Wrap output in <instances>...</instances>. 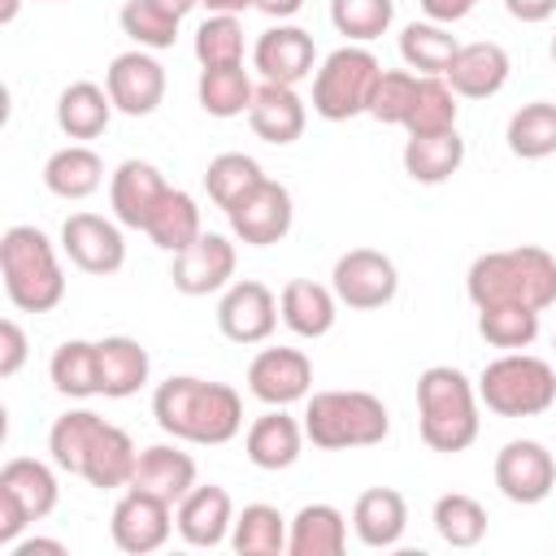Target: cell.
Returning <instances> with one entry per match:
<instances>
[{
  "label": "cell",
  "instance_id": "1",
  "mask_svg": "<svg viewBox=\"0 0 556 556\" xmlns=\"http://www.w3.org/2000/svg\"><path fill=\"white\" fill-rule=\"evenodd\" d=\"M152 417L178 443L222 447L243 430V400L230 382L174 374L152 391Z\"/></svg>",
  "mask_w": 556,
  "mask_h": 556
},
{
  "label": "cell",
  "instance_id": "2",
  "mask_svg": "<svg viewBox=\"0 0 556 556\" xmlns=\"http://www.w3.org/2000/svg\"><path fill=\"white\" fill-rule=\"evenodd\" d=\"M465 295L473 300V308L526 304L543 313L556 304V256L534 243L482 252L465 274Z\"/></svg>",
  "mask_w": 556,
  "mask_h": 556
},
{
  "label": "cell",
  "instance_id": "3",
  "mask_svg": "<svg viewBox=\"0 0 556 556\" xmlns=\"http://www.w3.org/2000/svg\"><path fill=\"white\" fill-rule=\"evenodd\" d=\"M478 387L456 365H430L417 374V426L430 452H465L478 439Z\"/></svg>",
  "mask_w": 556,
  "mask_h": 556
},
{
  "label": "cell",
  "instance_id": "4",
  "mask_svg": "<svg viewBox=\"0 0 556 556\" xmlns=\"http://www.w3.org/2000/svg\"><path fill=\"white\" fill-rule=\"evenodd\" d=\"M0 278L17 313H52L65 300V269L56 243L39 226H9L0 235Z\"/></svg>",
  "mask_w": 556,
  "mask_h": 556
},
{
  "label": "cell",
  "instance_id": "5",
  "mask_svg": "<svg viewBox=\"0 0 556 556\" xmlns=\"http://www.w3.org/2000/svg\"><path fill=\"white\" fill-rule=\"evenodd\" d=\"M304 434L321 452L374 447L391 434V413L374 391H313L304 404Z\"/></svg>",
  "mask_w": 556,
  "mask_h": 556
},
{
  "label": "cell",
  "instance_id": "6",
  "mask_svg": "<svg viewBox=\"0 0 556 556\" xmlns=\"http://www.w3.org/2000/svg\"><path fill=\"white\" fill-rule=\"evenodd\" d=\"M478 400L495 417H539L556 404V369L530 352H504L478 374Z\"/></svg>",
  "mask_w": 556,
  "mask_h": 556
},
{
  "label": "cell",
  "instance_id": "7",
  "mask_svg": "<svg viewBox=\"0 0 556 556\" xmlns=\"http://www.w3.org/2000/svg\"><path fill=\"white\" fill-rule=\"evenodd\" d=\"M378 74H382V65L369 48H361V43L334 48L313 74V113L326 122H348V117L369 113Z\"/></svg>",
  "mask_w": 556,
  "mask_h": 556
},
{
  "label": "cell",
  "instance_id": "8",
  "mask_svg": "<svg viewBox=\"0 0 556 556\" xmlns=\"http://www.w3.org/2000/svg\"><path fill=\"white\" fill-rule=\"evenodd\" d=\"M56 473L35 456H13L0 469V547H13L30 521H43L56 508Z\"/></svg>",
  "mask_w": 556,
  "mask_h": 556
},
{
  "label": "cell",
  "instance_id": "9",
  "mask_svg": "<svg viewBox=\"0 0 556 556\" xmlns=\"http://www.w3.org/2000/svg\"><path fill=\"white\" fill-rule=\"evenodd\" d=\"M330 287L339 295V304L356 308V313H369V308H382L395 300L400 291V269L387 252L378 248H352L334 261L330 269Z\"/></svg>",
  "mask_w": 556,
  "mask_h": 556
},
{
  "label": "cell",
  "instance_id": "10",
  "mask_svg": "<svg viewBox=\"0 0 556 556\" xmlns=\"http://www.w3.org/2000/svg\"><path fill=\"white\" fill-rule=\"evenodd\" d=\"M226 222L235 230V239H243L248 248H274L287 239L291 222H295V204H291V191L274 178H261L248 195H239L230 208H226Z\"/></svg>",
  "mask_w": 556,
  "mask_h": 556
},
{
  "label": "cell",
  "instance_id": "11",
  "mask_svg": "<svg viewBox=\"0 0 556 556\" xmlns=\"http://www.w3.org/2000/svg\"><path fill=\"white\" fill-rule=\"evenodd\" d=\"M174 530H178L174 526V504H165V500H156L139 486H126L122 500L113 504V517H109V534L126 556L161 552Z\"/></svg>",
  "mask_w": 556,
  "mask_h": 556
},
{
  "label": "cell",
  "instance_id": "12",
  "mask_svg": "<svg viewBox=\"0 0 556 556\" xmlns=\"http://www.w3.org/2000/svg\"><path fill=\"white\" fill-rule=\"evenodd\" d=\"M495 486L513 504H543L556 486V456L539 439H508L495 452Z\"/></svg>",
  "mask_w": 556,
  "mask_h": 556
},
{
  "label": "cell",
  "instance_id": "13",
  "mask_svg": "<svg viewBox=\"0 0 556 556\" xmlns=\"http://www.w3.org/2000/svg\"><path fill=\"white\" fill-rule=\"evenodd\" d=\"M104 91L113 96V109L126 117H148L165 100V65L148 48H130L109 61Z\"/></svg>",
  "mask_w": 556,
  "mask_h": 556
},
{
  "label": "cell",
  "instance_id": "14",
  "mask_svg": "<svg viewBox=\"0 0 556 556\" xmlns=\"http://www.w3.org/2000/svg\"><path fill=\"white\" fill-rule=\"evenodd\" d=\"M61 252L96 278H109L126 265V239H122V222H109L100 213H70L61 226Z\"/></svg>",
  "mask_w": 556,
  "mask_h": 556
},
{
  "label": "cell",
  "instance_id": "15",
  "mask_svg": "<svg viewBox=\"0 0 556 556\" xmlns=\"http://www.w3.org/2000/svg\"><path fill=\"white\" fill-rule=\"evenodd\" d=\"M248 391L265 408L300 404L313 391V361L300 348H261L248 365Z\"/></svg>",
  "mask_w": 556,
  "mask_h": 556
},
{
  "label": "cell",
  "instance_id": "16",
  "mask_svg": "<svg viewBox=\"0 0 556 556\" xmlns=\"http://www.w3.org/2000/svg\"><path fill=\"white\" fill-rule=\"evenodd\" d=\"M278 295L256 282V278H239L222 291L217 300V330L230 343H265L278 326Z\"/></svg>",
  "mask_w": 556,
  "mask_h": 556
},
{
  "label": "cell",
  "instance_id": "17",
  "mask_svg": "<svg viewBox=\"0 0 556 556\" xmlns=\"http://www.w3.org/2000/svg\"><path fill=\"white\" fill-rule=\"evenodd\" d=\"M252 65L261 74V83H304L313 70H317V43L304 26H291V22H278L269 30L256 35L252 43Z\"/></svg>",
  "mask_w": 556,
  "mask_h": 556
},
{
  "label": "cell",
  "instance_id": "18",
  "mask_svg": "<svg viewBox=\"0 0 556 556\" xmlns=\"http://www.w3.org/2000/svg\"><path fill=\"white\" fill-rule=\"evenodd\" d=\"M235 265H239L235 243H230L226 235L204 230L191 248L174 252L169 282H174V291H182V295H213V291H226V287H230Z\"/></svg>",
  "mask_w": 556,
  "mask_h": 556
},
{
  "label": "cell",
  "instance_id": "19",
  "mask_svg": "<svg viewBox=\"0 0 556 556\" xmlns=\"http://www.w3.org/2000/svg\"><path fill=\"white\" fill-rule=\"evenodd\" d=\"M174 526H178V539L187 547H222V543H230V526H235L230 491L217 486V482H195L178 500Z\"/></svg>",
  "mask_w": 556,
  "mask_h": 556
},
{
  "label": "cell",
  "instance_id": "20",
  "mask_svg": "<svg viewBox=\"0 0 556 556\" xmlns=\"http://www.w3.org/2000/svg\"><path fill=\"white\" fill-rule=\"evenodd\" d=\"M165 191H169V182L161 178V169H156L152 161L130 156V161H122V165L113 169V178H109L113 217H117L122 226H130V230H143L148 217L156 213V204L165 200Z\"/></svg>",
  "mask_w": 556,
  "mask_h": 556
},
{
  "label": "cell",
  "instance_id": "21",
  "mask_svg": "<svg viewBox=\"0 0 556 556\" xmlns=\"http://www.w3.org/2000/svg\"><path fill=\"white\" fill-rule=\"evenodd\" d=\"M508 70H513L508 52L500 43H491V39H478V43H460L456 48V56H452L443 78L452 83V91L460 100H491V96L504 91Z\"/></svg>",
  "mask_w": 556,
  "mask_h": 556
},
{
  "label": "cell",
  "instance_id": "22",
  "mask_svg": "<svg viewBox=\"0 0 556 556\" xmlns=\"http://www.w3.org/2000/svg\"><path fill=\"white\" fill-rule=\"evenodd\" d=\"M248 126H252L256 139H265L274 148H287V143H295L304 135L308 104L287 83H261L256 96H252V109H248Z\"/></svg>",
  "mask_w": 556,
  "mask_h": 556
},
{
  "label": "cell",
  "instance_id": "23",
  "mask_svg": "<svg viewBox=\"0 0 556 556\" xmlns=\"http://www.w3.org/2000/svg\"><path fill=\"white\" fill-rule=\"evenodd\" d=\"M304 421H295L291 413H282V408H269V413H261L252 426H248V434H243V456L256 465V469H269V473H278V469H291L295 460H300V452H304Z\"/></svg>",
  "mask_w": 556,
  "mask_h": 556
},
{
  "label": "cell",
  "instance_id": "24",
  "mask_svg": "<svg viewBox=\"0 0 556 556\" xmlns=\"http://www.w3.org/2000/svg\"><path fill=\"white\" fill-rule=\"evenodd\" d=\"M130 486H139V491H148V495H156V500L178 508V500L195 486V460L178 443H152V447L139 452Z\"/></svg>",
  "mask_w": 556,
  "mask_h": 556
},
{
  "label": "cell",
  "instance_id": "25",
  "mask_svg": "<svg viewBox=\"0 0 556 556\" xmlns=\"http://www.w3.org/2000/svg\"><path fill=\"white\" fill-rule=\"evenodd\" d=\"M352 530L374 552L395 547L404 539V530H408V504H404V495L395 486H369V491H361L356 504H352Z\"/></svg>",
  "mask_w": 556,
  "mask_h": 556
},
{
  "label": "cell",
  "instance_id": "26",
  "mask_svg": "<svg viewBox=\"0 0 556 556\" xmlns=\"http://www.w3.org/2000/svg\"><path fill=\"white\" fill-rule=\"evenodd\" d=\"M278 313H282V326L300 339H321L334 330V317H339V295L334 287H321L313 278H291L278 295Z\"/></svg>",
  "mask_w": 556,
  "mask_h": 556
},
{
  "label": "cell",
  "instance_id": "27",
  "mask_svg": "<svg viewBox=\"0 0 556 556\" xmlns=\"http://www.w3.org/2000/svg\"><path fill=\"white\" fill-rule=\"evenodd\" d=\"M100 352V395L104 400H126L135 395L148 374H152V361H148V348L130 334H109L96 343Z\"/></svg>",
  "mask_w": 556,
  "mask_h": 556
},
{
  "label": "cell",
  "instance_id": "28",
  "mask_svg": "<svg viewBox=\"0 0 556 556\" xmlns=\"http://www.w3.org/2000/svg\"><path fill=\"white\" fill-rule=\"evenodd\" d=\"M348 547V517L334 504H304L287 521L291 556H339Z\"/></svg>",
  "mask_w": 556,
  "mask_h": 556
},
{
  "label": "cell",
  "instance_id": "29",
  "mask_svg": "<svg viewBox=\"0 0 556 556\" xmlns=\"http://www.w3.org/2000/svg\"><path fill=\"white\" fill-rule=\"evenodd\" d=\"M104 182V161L100 152H91L87 143H70V148H56L48 161H43V187L56 195V200H87L96 195Z\"/></svg>",
  "mask_w": 556,
  "mask_h": 556
},
{
  "label": "cell",
  "instance_id": "30",
  "mask_svg": "<svg viewBox=\"0 0 556 556\" xmlns=\"http://www.w3.org/2000/svg\"><path fill=\"white\" fill-rule=\"evenodd\" d=\"M113 96L100 87V83H70L61 96H56V126H61V135H70V139H96V135H104L109 130V122H113Z\"/></svg>",
  "mask_w": 556,
  "mask_h": 556
},
{
  "label": "cell",
  "instance_id": "31",
  "mask_svg": "<svg viewBox=\"0 0 556 556\" xmlns=\"http://www.w3.org/2000/svg\"><path fill=\"white\" fill-rule=\"evenodd\" d=\"M460 165H465V139L456 130H443V135H408V143H404V174L413 182H421V187L447 182Z\"/></svg>",
  "mask_w": 556,
  "mask_h": 556
},
{
  "label": "cell",
  "instance_id": "32",
  "mask_svg": "<svg viewBox=\"0 0 556 556\" xmlns=\"http://www.w3.org/2000/svg\"><path fill=\"white\" fill-rule=\"evenodd\" d=\"M100 430H104V417L91 413V408H70V413H61V417L52 421V430H48L52 465L65 469V473H74V478H83L87 456H91Z\"/></svg>",
  "mask_w": 556,
  "mask_h": 556
},
{
  "label": "cell",
  "instance_id": "33",
  "mask_svg": "<svg viewBox=\"0 0 556 556\" xmlns=\"http://www.w3.org/2000/svg\"><path fill=\"white\" fill-rule=\"evenodd\" d=\"M252 96H256V83L248 78L243 65H204L200 70V83H195V100L208 117H243L252 109Z\"/></svg>",
  "mask_w": 556,
  "mask_h": 556
},
{
  "label": "cell",
  "instance_id": "34",
  "mask_svg": "<svg viewBox=\"0 0 556 556\" xmlns=\"http://www.w3.org/2000/svg\"><path fill=\"white\" fill-rule=\"evenodd\" d=\"M143 235H148L161 252H182V248H191V243L204 235V226H200V204H195L182 187H169L165 200L156 204V213L148 217Z\"/></svg>",
  "mask_w": 556,
  "mask_h": 556
},
{
  "label": "cell",
  "instance_id": "35",
  "mask_svg": "<svg viewBox=\"0 0 556 556\" xmlns=\"http://www.w3.org/2000/svg\"><path fill=\"white\" fill-rule=\"evenodd\" d=\"M135 460H139V447L135 439L122 430V426H109L100 430L91 456H87V469H83V482H91L96 491H117V486H130V473H135Z\"/></svg>",
  "mask_w": 556,
  "mask_h": 556
},
{
  "label": "cell",
  "instance_id": "36",
  "mask_svg": "<svg viewBox=\"0 0 556 556\" xmlns=\"http://www.w3.org/2000/svg\"><path fill=\"white\" fill-rule=\"evenodd\" d=\"M48 378L70 400L100 395V352H96V343L91 339H65L48 361Z\"/></svg>",
  "mask_w": 556,
  "mask_h": 556
},
{
  "label": "cell",
  "instance_id": "37",
  "mask_svg": "<svg viewBox=\"0 0 556 556\" xmlns=\"http://www.w3.org/2000/svg\"><path fill=\"white\" fill-rule=\"evenodd\" d=\"M230 547L239 556H282L287 552V517L274 504H243L230 526Z\"/></svg>",
  "mask_w": 556,
  "mask_h": 556
},
{
  "label": "cell",
  "instance_id": "38",
  "mask_svg": "<svg viewBox=\"0 0 556 556\" xmlns=\"http://www.w3.org/2000/svg\"><path fill=\"white\" fill-rule=\"evenodd\" d=\"M456 35L443 22H408L400 30V56L413 74H447L452 56H456Z\"/></svg>",
  "mask_w": 556,
  "mask_h": 556
},
{
  "label": "cell",
  "instance_id": "39",
  "mask_svg": "<svg viewBox=\"0 0 556 556\" xmlns=\"http://www.w3.org/2000/svg\"><path fill=\"white\" fill-rule=\"evenodd\" d=\"M508 152L521 161H543L556 152V104L552 100H530L508 117Z\"/></svg>",
  "mask_w": 556,
  "mask_h": 556
},
{
  "label": "cell",
  "instance_id": "40",
  "mask_svg": "<svg viewBox=\"0 0 556 556\" xmlns=\"http://www.w3.org/2000/svg\"><path fill=\"white\" fill-rule=\"evenodd\" d=\"M430 521H434V534L447 547H478L486 539V508L465 491L439 495L434 508H430Z\"/></svg>",
  "mask_w": 556,
  "mask_h": 556
},
{
  "label": "cell",
  "instance_id": "41",
  "mask_svg": "<svg viewBox=\"0 0 556 556\" xmlns=\"http://www.w3.org/2000/svg\"><path fill=\"white\" fill-rule=\"evenodd\" d=\"M117 22H122V35L135 39V48L165 52V48H174L182 17L174 9H165L161 0H126L122 13H117Z\"/></svg>",
  "mask_w": 556,
  "mask_h": 556
},
{
  "label": "cell",
  "instance_id": "42",
  "mask_svg": "<svg viewBox=\"0 0 556 556\" xmlns=\"http://www.w3.org/2000/svg\"><path fill=\"white\" fill-rule=\"evenodd\" d=\"M460 96L452 91V83L443 74H421V87H417V104L404 122L408 135H443V130H456V104Z\"/></svg>",
  "mask_w": 556,
  "mask_h": 556
},
{
  "label": "cell",
  "instance_id": "43",
  "mask_svg": "<svg viewBox=\"0 0 556 556\" xmlns=\"http://www.w3.org/2000/svg\"><path fill=\"white\" fill-rule=\"evenodd\" d=\"M261 178H265V169H261L256 156H248V152H222V156H213L208 169H204V191H208V200L226 213V208H230L239 195H248Z\"/></svg>",
  "mask_w": 556,
  "mask_h": 556
},
{
  "label": "cell",
  "instance_id": "44",
  "mask_svg": "<svg viewBox=\"0 0 556 556\" xmlns=\"http://www.w3.org/2000/svg\"><path fill=\"white\" fill-rule=\"evenodd\" d=\"M478 334L491 348L521 352V348H530L539 339V308H526V304H491V308H478Z\"/></svg>",
  "mask_w": 556,
  "mask_h": 556
},
{
  "label": "cell",
  "instance_id": "45",
  "mask_svg": "<svg viewBox=\"0 0 556 556\" xmlns=\"http://www.w3.org/2000/svg\"><path fill=\"white\" fill-rule=\"evenodd\" d=\"M395 22V0H330V26L348 43H369Z\"/></svg>",
  "mask_w": 556,
  "mask_h": 556
},
{
  "label": "cell",
  "instance_id": "46",
  "mask_svg": "<svg viewBox=\"0 0 556 556\" xmlns=\"http://www.w3.org/2000/svg\"><path fill=\"white\" fill-rule=\"evenodd\" d=\"M195 61L204 65H243V22L235 13H208L195 26Z\"/></svg>",
  "mask_w": 556,
  "mask_h": 556
},
{
  "label": "cell",
  "instance_id": "47",
  "mask_svg": "<svg viewBox=\"0 0 556 556\" xmlns=\"http://www.w3.org/2000/svg\"><path fill=\"white\" fill-rule=\"evenodd\" d=\"M417 87H421V74L382 70L378 83H374V96H369V117L382 122V126H404L413 104H417Z\"/></svg>",
  "mask_w": 556,
  "mask_h": 556
},
{
  "label": "cell",
  "instance_id": "48",
  "mask_svg": "<svg viewBox=\"0 0 556 556\" xmlns=\"http://www.w3.org/2000/svg\"><path fill=\"white\" fill-rule=\"evenodd\" d=\"M22 361H26V330L13 317H4L0 321V378H13Z\"/></svg>",
  "mask_w": 556,
  "mask_h": 556
},
{
  "label": "cell",
  "instance_id": "49",
  "mask_svg": "<svg viewBox=\"0 0 556 556\" xmlns=\"http://www.w3.org/2000/svg\"><path fill=\"white\" fill-rule=\"evenodd\" d=\"M478 4H482V0H421V13H426L430 22H443V26H452V22L469 17Z\"/></svg>",
  "mask_w": 556,
  "mask_h": 556
},
{
  "label": "cell",
  "instance_id": "50",
  "mask_svg": "<svg viewBox=\"0 0 556 556\" xmlns=\"http://www.w3.org/2000/svg\"><path fill=\"white\" fill-rule=\"evenodd\" d=\"M504 9H508V17L534 26V22H547L556 13V0H504Z\"/></svg>",
  "mask_w": 556,
  "mask_h": 556
},
{
  "label": "cell",
  "instance_id": "51",
  "mask_svg": "<svg viewBox=\"0 0 556 556\" xmlns=\"http://www.w3.org/2000/svg\"><path fill=\"white\" fill-rule=\"evenodd\" d=\"M35 552H56V556H65V543H56V539H17V543L9 547V556H35Z\"/></svg>",
  "mask_w": 556,
  "mask_h": 556
},
{
  "label": "cell",
  "instance_id": "52",
  "mask_svg": "<svg viewBox=\"0 0 556 556\" xmlns=\"http://www.w3.org/2000/svg\"><path fill=\"white\" fill-rule=\"evenodd\" d=\"M256 9L265 17H274V22H287V17H295L304 9V0H256Z\"/></svg>",
  "mask_w": 556,
  "mask_h": 556
},
{
  "label": "cell",
  "instance_id": "53",
  "mask_svg": "<svg viewBox=\"0 0 556 556\" xmlns=\"http://www.w3.org/2000/svg\"><path fill=\"white\" fill-rule=\"evenodd\" d=\"M200 4H204L208 13H235V17H239L243 9H256V0H200Z\"/></svg>",
  "mask_w": 556,
  "mask_h": 556
},
{
  "label": "cell",
  "instance_id": "54",
  "mask_svg": "<svg viewBox=\"0 0 556 556\" xmlns=\"http://www.w3.org/2000/svg\"><path fill=\"white\" fill-rule=\"evenodd\" d=\"M161 4H165V9H174L178 17H187V13H191V9L200 4V0H161Z\"/></svg>",
  "mask_w": 556,
  "mask_h": 556
},
{
  "label": "cell",
  "instance_id": "55",
  "mask_svg": "<svg viewBox=\"0 0 556 556\" xmlns=\"http://www.w3.org/2000/svg\"><path fill=\"white\" fill-rule=\"evenodd\" d=\"M17 17V0H4V9H0V22H13Z\"/></svg>",
  "mask_w": 556,
  "mask_h": 556
},
{
  "label": "cell",
  "instance_id": "56",
  "mask_svg": "<svg viewBox=\"0 0 556 556\" xmlns=\"http://www.w3.org/2000/svg\"><path fill=\"white\" fill-rule=\"evenodd\" d=\"M552 65H556V30H552Z\"/></svg>",
  "mask_w": 556,
  "mask_h": 556
}]
</instances>
